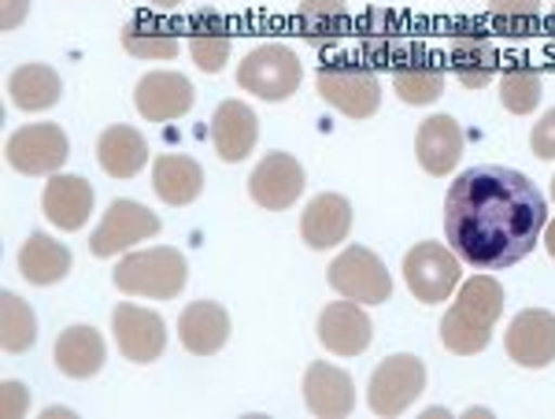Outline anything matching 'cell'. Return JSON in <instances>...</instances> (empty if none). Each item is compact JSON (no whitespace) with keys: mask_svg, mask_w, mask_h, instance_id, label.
I'll list each match as a JSON object with an SVG mask.
<instances>
[{"mask_svg":"<svg viewBox=\"0 0 555 419\" xmlns=\"http://www.w3.org/2000/svg\"><path fill=\"white\" fill-rule=\"evenodd\" d=\"M38 338V316L15 293H4L0 297V342H4V353H26Z\"/></svg>","mask_w":555,"mask_h":419,"instance_id":"f546056e","label":"cell"},{"mask_svg":"<svg viewBox=\"0 0 555 419\" xmlns=\"http://www.w3.org/2000/svg\"><path fill=\"white\" fill-rule=\"evenodd\" d=\"M259 141V119L245 101H222L211 119V145L227 164H241Z\"/></svg>","mask_w":555,"mask_h":419,"instance_id":"2e32d148","label":"cell"},{"mask_svg":"<svg viewBox=\"0 0 555 419\" xmlns=\"http://www.w3.org/2000/svg\"><path fill=\"white\" fill-rule=\"evenodd\" d=\"M352 230V204L341 193H319L300 216V238L311 249H334Z\"/></svg>","mask_w":555,"mask_h":419,"instance_id":"d6986e66","label":"cell"},{"mask_svg":"<svg viewBox=\"0 0 555 419\" xmlns=\"http://www.w3.org/2000/svg\"><path fill=\"white\" fill-rule=\"evenodd\" d=\"M0 26L4 30H15L23 20H26V12H30V0H0Z\"/></svg>","mask_w":555,"mask_h":419,"instance_id":"8d00e7d4","label":"cell"},{"mask_svg":"<svg viewBox=\"0 0 555 419\" xmlns=\"http://www.w3.org/2000/svg\"><path fill=\"white\" fill-rule=\"evenodd\" d=\"M112 323H115L119 353L133 364H152V360H159V353L167 350V323L152 308L119 305L112 316Z\"/></svg>","mask_w":555,"mask_h":419,"instance_id":"7c38bea8","label":"cell"},{"mask_svg":"<svg viewBox=\"0 0 555 419\" xmlns=\"http://www.w3.org/2000/svg\"><path fill=\"white\" fill-rule=\"evenodd\" d=\"M96 160L112 178H133L149 164V141L133 127H107L96 141Z\"/></svg>","mask_w":555,"mask_h":419,"instance_id":"cb8c5ba5","label":"cell"},{"mask_svg":"<svg viewBox=\"0 0 555 419\" xmlns=\"http://www.w3.org/2000/svg\"><path fill=\"white\" fill-rule=\"evenodd\" d=\"M415 156L429 175H452L463 156V127L452 115H429L415 134Z\"/></svg>","mask_w":555,"mask_h":419,"instance_id":"e0dca14e","label":"cell"},{"mask_svg":"<svg viewBox=\"0 0 555 419\" xmlns=\"http://www.w3.org/2000/svg\"><path fill=\"white\" fill-rule=\"evenodd\" d=\"M190 267L185 256L171 245L141 249V253H127L115 267V287L130 297H152V301H171L182 293Z\"/></svg>","mask_w":555,"mask_h":419,"instance_id":"3957f363","label":"cell"},{"mask_svg":"<svg viewBox=\"0 0 555 419\" xmlns=\"http://www.w3.org/2000/svg\"><path fill=\"white\" fill-rule=\"evenodd\" d=\"M20 271L34 287H52V282L67 279L70 271V249L64 242H52L49 234H30V242L20 253Z\"/></svg>","mask_w":555,"mask_h":419,"instance_id":"484cf974","label":"cell"},{"mask_svg":"<svg viewBox=\"0 0 555 419\" xmlns=\"http://www.w3.org/2000/svg\"><path fill=\"white\" fill-rule=\"evenodd\" d=\"M371 319L360 308V301H334L319 316V338L330 353L337 356H360L371 345Z\"/></svg>","mask_w":555,"mask_h":419,"instance_id":"9a60e30c","label":"cell"},{"mask_svg":"<svg viewBox=\"0 0 555 419\" xmlns=\"http://www.w3.org/2000/svg\"><path fill=\"white\" fill-rule=\"evenodd\" d=\"M552 198H555V182H552Z\"/></svg>","mask_w":555,"mask_h":419,"instance_id":"b9f144b4","label":"cell"},{"mask_svg":"<svg viewBox=\"0 0 555 419\" xmlns=\"http://www.w3.org/2000/svg\"><path fill=\"white\" fill-rule=\"evenodd\" d=\"M330 287L348 301H363V305H382L392 293V279L385 271L382 256H374L363 245H348L326 271Z\"/></svg>","mask_w":555,"mask_h":419,"instance_id":"52a82bcc","label":"cell"},{"mask_svg":"<svg viewBox=\"0 0 555 419\" xmlns=\"http://www.w3.org/2000/svg\"><path fill=\"white\" fill-rule=\"evenodd\" d=\"M507 356L522 368H548L555 360V316L544 308L518 312L507 327Z\"/></svg>","mask_w":555,"mask_h":419,"instance_id":"4fadbf2b","label":"cell"},{"mask_svg":"<svg viewBox=\"0 0 555 419\" xmlns=\"http://www.w3.org/2000/svg\"><path fill=\"white\" fill-rule=\"evenodd\" d=\"M544 227V193L515 167H467L444 198V234L455 256L478 271H504L530 256Z\"/></svg>","mask_w":555,"mask_h":419,"instance_id":"6da1fadb","label":"cell"},{"mask_svg":"<svg viewBox=\"0 0 555 419\" xmlns=\"http://www.w3.org/2000/svg\"><path fill=\"white\" fill-rule=\"evenodd\" d=\"M460 256L455 249H444L441 242H418L408 249L404 256V279L408 290L415 293L423 305H437V301H449L452 290L460 287Z\"/></svg>","mask_w":555,"mask_h":419,"instance_id":"5b68a950","label":"cell"},{"mask_svg":"<svg viewBox=\"0 0 555 419\" xmlns=\"http://www.w3.org/2000/svg\"><path fill=\"white\" fill-rule=\"evenodd\" d=\"M152 190L159 193V201L175 204V208L193 204L196 198H201V190H204L201 164L190 160V156H178V153L159 156L156 164H152Z\"/></svg>","mask_w":555,"mask_h":419,"instance_id":"7402d4cb","label":"cell"},{"mask_svg":"<svg viewBox=\"0 0 555 419\" xmlns=\"http://www.w3.org/2000/svg\"><path fill=\"white\" fill-rule=\"evenodd\" d=\"M500 312H504V287L492 275H474V279H467L441 323L444 350L455 356L481 353L489 345Z\"/></svg>","mask_w":555,"mask_h":419,"instance_id":"7a4b0ae2","label":"cell"},{"mask_svg":"<svg viewBox=\"0 0 555 419\" xmlns=\"http://www.w3.org/2000/svg\"><path fill=\"white\" fill-rule=\"evenodd\" d=\"M178 338L193 356H215L230 338V316L215 301H193L178 316Z\"/></svg>","mask_w":555,"mask_h":419,"instance_id":"ffe728a7","label":"cell"},{"mask_svg":"<svg viewBox=\"0 0 555 419\" xmlns=\"http://www.w3.org/2000/svg\"><path fill=\"white\" fill-rule=\"evenodd\" d=\"M426 390V368L418 356L411 353H397L389 360L378 364V371L371 376V390H366V401L371 408L385 419L400 416L408 405H415L418 394Z\"/></svg>","mask_w":555,"mask_h":419,"instance_id":"8992f818","label":"cell"},{"mask_svg":"<svg viewBox=\"0 0 555 419\" xmlns=\"http://www.w3.org/2000/svg\"><path fill=\"white\" fill-rule=\"evenodd\" d=\"M159 234V216L156 212H149L141 201H112V208L104 212L101 227L93 230V238H89V249H93V256H115V253H127L138 242H145V238Z\"/></svg>","mask_w":555,"mask_h":419,"instance_id":"30bf717a","label":"cell"},{"mask_svg":"<svg viewBox=\"0 0 555 419\" xmlns=\"http://www.w3.org/2000/svg\"><path fill=\"white\" fill-rule=\"evenodd\" d=\"M530 145L537 160H555V109L541 115V123L533 127Z\"/></svg>","mask_w":555,"mask_h":419,"instance_id":"d590c367","label":"cell"},{"mask_svg":"<svg viewBox=\"0 0 555 419\" xmlns=\"http://www.w3.org/2000/svg\"><path fill=\"white\" fill-rule=\"evenodd\" d=\"M41 208L60 230H78L93 212V186L82 175H52L41 193Z\"/></svg>","mask_w":555,"mask_h":419,"instance_id":"44dd1931","label":"cell"},{"mask_svg":"<svg viewBox=\"0 0 555 419\" xmlns=\"http://www.w3.org/2000/svg\"><path fill=\"white\" fill-rule=\"evenodd\" d=\"M304 401L308 408L322 419H341L352 412L356 405V386L352 376L334 364H311L304 376Z\"/></svg>","mask_w":555,"mask_h":419,"instance_id":"ac0fdd59","label":"cell"},{"mask_svg":"<svg viewBox=\"0 0 555 419\" xmlns=\"http://www.w3.org/2000/svg\"><path fill=\"white\" fill-rule=\"evenodd\" d=\"M60 93H64V82H60V75L49 64H23L8 78V97L23 112L52 109L60 101Z\"/></svg>","mask_w":555,"mask_h":419,"instance_id":"d4e9b609","label":"cell"},{"mask_svg":"<svg viewBox=\"0 0 555 419\" xmlns=\"http://www.w3.org/2000/svg\"><path fill=\"white\" fill-rule=\"evenodd\" d=\"M156 4H178V0H156Z\"/></svg>","mask_w":555,"mask_h":419,"instance_id":"60d3db41","label":"cell"},{"mask_svg":"<svg viewBox=\"0 0 555 419\" xmlns=\"http://www.w3.org/2000/svg\"><path fill=\"white\" fill-rule=\"evenodd\" d=\"M133 104L149 123L182 119L193 109V82L178 71H152L133 89Z\"/></svg>","mask_w":555,"mask_h":419,"instance_id":"5bb4252c","label":"cell"},{"mask_svg":"<svg viewBox=\"0 0 555 419\" xmlns=\"http://www.w3.org/2000/svg\"><path fill=\"white\" fill-rule=\"evenodd\" d=\"M452 71L467 89H486L496 75V49L486 38L452 41Z\"/></svg>","mask_w":555,"mask_h":419,"instance_id":"83f0119b","label":"cell"},{"mask_svg":"<svg viewBox=\"0 0 555 419\" xmlns=\"http://www.w3.org/2000/svg\"><path fill=\"white\" fill-rule=\"evenodd\" d=\"M30 412V390L23 386V382L8 379L4 386H0V416L4 419H20Z\"/></svg>","mask_w":555,"mask_h":419,"instance_id":"e575fe53","label":"cell"},{"mask_svg":"<svg viewBox=\"0 0 555 419\" xmlns=\"http://www.w3.org/2000/svg\"><path fill=\"white\" fill-rule=\"evenodd\" d=\"M548 30H552V38H555V8H552V15H548Z\"/></svg>","mask_w":555,"mask_h":419,"instance_id":"ab89813d","label":"cell"},{"mask_svg":"<svg viewBox=\"0 0 555 419\" xmlns=\"http://www.w3.org/2000/svg\"><path fill=\"white\" fill-rule=\"evenodd\" d=\"M122 49L138 60H175L178 56V38L152 20H130L122 26Z\"/></svg>","mask_w":555,"mask_h":419,"instance_id":"4dcf8cb0","label":"cell"},{"mask_svg":"<svg viewBox=\"0 0 555 419\" xmlns=\"http://www.w3.org/2000/svg\"><path fill=\"white\" fill-rule=\"evenodd\" d=\"M444 416H449L444 408H426V412H423V419H444Z\"/></svg>","mask_w":555,"mask_h":419,"instance_id":"f35d334b","label":"cell"},{"mask_svg":"<svg viewBox=\"0 0 555 419\" xmlns=\"http://www.w3.org/2000/svg\"><path fill=\"white\" fill-rule=\"evenodd\" d=\"M304 67L297 60V52H289L285 45H259L248 52L237 67V86L245 93L259 97V101H289L300 89Z\"/></svg>","mask_w":555,"mask_h":419,"instance_id":"277c9868","label":"cell"},{"mask_svg":"<svg viewBox=\"0 0 555 419\" xmlns=\"http://www.w3.org/2000/svg\"><path fill=\"white\" fill-rule=\"evenodd\" d=\"M392 89H397V97L404 104H434L444 93V75L441 67L411 64L392 75Z\"/></svg>","mask_w":555,"mask_h":419,"instance_id":"1f68e13d","label":"cell"},{"mask_svg":"<svg viewBox=\"0 0 555 419\" xmlns=\"http://www.w3.org/2000/svg\"><path fill=\"white\" fill-rule=\"evenodd\" d=\"M500 101L507 112L530 115L541 104V75L537 71H507L500 78Z\"/></svg>","mask_w":555,"mask_h":419,"instance_id":"d6a6232c","label":"cell"},{"mask_svg":"<svg viewBox=\"0 0 555 419\" xmlns=\"http://www.w3.org/2000/svg\"><path fill=\"white\" fill-rule=\"evenodd\" d=\"M190 52H193L196 67L208 71V75H215V71L227 67V60H230V30H227V20H222V15H215V12H204L201 20L193 23Z\"/></svg>","mask_w":555,"mask_h":419,"instance_id":"4316f807","label":"cell"},{"mask_svg":"<svg viewBox=\"0 0 555 419\" xmlns=\"http://www.w3.org/2000/svg\"><path fill=\"white\" fill-rule=\"evenodd\" d=\"M345 26H348L345 0H300V8H297V30L308 41L341 38Z\"/></svg>","mask_w":555,"mask_h":419,"instance_id":"f1b7e54d","label":"cell"},{"mask_svg":"<svg viewBox=\"0 0 555 419\" xmlns=\"http://www.w3.org/2000/svg\"><path fill=\"white\" fill-rule=\"evenodd\" d=\"M319 97L348 119H371L382 109L378 75L366 67H326L319 71Z\"/></svg>","mask_w":555,"mask_h":419,"instance_id":"ba28073f","label":"cell"},{"mask_svg":"<svg viewBox=\"0 0 555 419\" xmlns=\"http://www.w3.org/2000/svg\"><path fill=\"white\" fill-rule=\"evenodd\" d=\"M107 345L101 331L93 327H67L56 342V368L64 371L67 379H89L104 368Z\"/></svg>","mask_w":555,"mask_h":419,"instance_id":"603a6c76","label":"cell"},{"mask_svg":"<svg viewBox=\"0 0 555 419\" xmlns=\"http://www.w3.org/2000/svg\"><path fill=\"white\" fill-rule=\"evenodd\" d=\"M489 12L500 30L526 34L541 20V0H489Z\"/></svg>","mask_w":555,"mask_h":419,"instance_id":"836d02e7","label":"cell"},{"mask_svg":"<svg viewBox=\"0 0 555 419\" xmlns=\"http://www.w3.org/2000/svg\"><path fill=\"white\" fill-rule=\"evenodd\" d=\"M544 245H548V256L555 261V219L548 223V234H544Z\"/></svg>","mask_w":555,"mask_h":419,"instance_id":"74e56055","label":"cell"},{"mask_svg":"<svg viewBox=\"0 0 555 419\" xmlns=\"http://www.w3.org/2000/svg\"><path fill=\"white\" fill-rule=\"evenodd\" d=\"M4 156L23 175H56L67 164L70 145L56 123H34V127H23L8 138Z\"/></svg>","mask_w":555,"mask_h":419,"instance_id":"9c48e42d","label":"cell"},{"mask_svg":"<svg viewBox=\"0 0 555 419\" xmlns=\"http://www.w3.org/2000/svg\"><path fill=\"white\" fill-rule=\"evenodd\" d=\"M304 193V167L293 153H271L248 175V198L267 212H285Z\"/></svg>","mask_w":555,"mask_h":419,"instance_id":"8fae6325","label":"cell"}]
</instances>
